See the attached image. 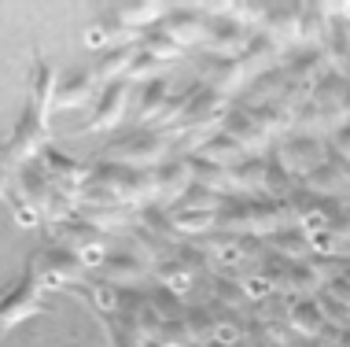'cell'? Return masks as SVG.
Returning <instances> with one entry per match:
<instances>
[{
	"label": "cell",
	"instance_id": "obj_7",
	"mask_svg": "<svg viewBox=\"0 0 350 347\" xmlns=\"http://www.w3.org/2000/svg\"><path fill=\"white\" fill-rule=\"evenodd\" d=\"M37 163H41V170L49 174V181L63 185V189H78V185H85L92 177V166H81L78 159L63 155L59 148H52V144L37 155Z\"/></svg>",
	"mask_w": 350,
	"mask_h": 347
},
{
	"label": "cell",
	"instance_id": "obj_5",
	"mask_svg": "<svg viewBox=\"0 0 350 347\" xmlns=\"http://www.w3.org/2000/svg\"><path fill=\"white\" fill-rule=\"evenodd\" d=\"M277 159H280V166H284L288 174L299 170L302 177H306L314 166H321V163L328 159V144H321L317 137H288V140L280 144V155H277Z\"/></svg>",
	"mask_w": 350,
	"mask_h": 347
},
{
	"label": "cell",
	"instance_id": "obj_25",
	"mask_svg": "<svg viewBox=\"0 0 350 347\" xmlns=\"http://www.w3.org/2000/svg\"><path fill=\"white\" fill-rule=\"evenodd\" d=\"M225 170H229V185H240L243 192L262 185V159H254V155H243L240 163L225 166Z\"/></svg>",
	"mask_w": 350,
	"mask_h": 347
},
{
	"label": "cell",
	"instance_id": "obj_14",
	"mask_svg": "<svg viewBox=\"0 0 350 347\" xmlns=\"http://www.w3.org/2000/svg\"><path fill=\"white\" fill-rule=\"evenodd\" d=\"M203 74H206V81H211V89L214 92H221V97H229V92L236 86H243V78L247 74L240 70V63H236V55L229 60V55H203Z\"/></svg>",
	"mask_w": 350,
	"mask_h": 347
},
{
	"label": "cell",
	"instance_id": "obj_18",
	"mask_svg": "<svg viewBox=\"0 0 350 347\" xmlns=\"http://www.w3.org/2000/svg\"><path fill=\"white\" fill-rule=\"evenodd\" d=\"M288 322H291V329H299L302 336H310V340L325 333V318H321L317 303H314V296H299V299H291V307H288Z\"/></svg>",
	"mask_w": 350,
	"mask_h": 347
},
{
	"label": "cell",
	"instance_id": "obj_26",
	"mask_svg": "<svg viewBox=\"0 0 350 347\" xmlns=\"http://www.w3.org/2000/svg\"><path fill=\"white\" fill-rule=\"evenodd\" d=\"M81 222H89L96 233L100 229H122L129 222V214H126V207H85Z\"/></svg>",
	"mask_w": 350,
	"mask_h": 347
},
{
	"label": "cell",
	"instance_id": "obj_30",
	"mask_svg": "<svg viewBox=\"0 0 350 347\" xmlns=\"http://www.w3.org/2000/svg\"><path fill=\"white\" fill-rule=\"evenodd\" d=\"M328 148H332V155H336V159H343V163L350 166V118H343V122L336 126L332 144H328Z\"/></svg>",
	"mask_w": 350,
	"mask_h": 347
},
{
	"label": "cell",
	"instance_id": "obj_21",
	"mask_svg": "<svg viewBox=\"0 0 350 347\" xmlns=\"http://www.w3.org/2000/svg\"><path fill=\"white\" fill-rule=\"evenodd\" d=\"M166 100H170V81L166 78H155L151 86H144V92H140V122H151L155 126V118L163 115V107H166Z\"/></svg>",
	"mask_w": 350,
	"mask_h": 347
},
{
	"label": "cell",
	"instance_id": "obj_4",
	"mask_svg": "<svg viewBox=\"0 0 350 347\" xmlns=\"http://www.w3.org/2000/svg\"><path fill=\"white\" fill-rule=\"evenodd\" d=\"M148 177H151V203H159V207L177 203L185 196V189L192 185V174H188V159L185 155L155 163V170H148Z\"/></svg>",
	"mask_w": 350,
	"mask_h": 347
},
{
	"label": "cell",
	"instance_id": "obj_32",
	"mask_svg": "<svg viewBox=\"0 0 350 347\" xmlns=\"http://www.w3.org/2000/svg\"><path fill=\"white\" fill-rule=\"evenodd\" d=\"M299 347H325V344H314V340H310V344H299Z\"/></svg>",
	"mask_w": 350,
	"mask_h": 347
},
{
	"label": "cell",
	"instance_id": "obj_28",
	"mask_svg": "<svg viewBox=\"0 0 350 347\" xmlns=\"http://www.w3.org/2000/svg\"><path fill=\"white\" fill-rule=\"evenodd\" d=\"M0 200L8 203V207L15 211V218H18V226H37V214H33V207H26L23 200L12 192V185H8V177L0 174Z\"/></svg>",
	"mask_w": 350,
	"mask_h": 347
},
{
	"label": "cell",
	"instance_id": "obj_29",
	"mask_svg": "<svg viewBox=\"0 0 350 347\" xmlns=\"http://www.w3.org/2000/svg\"><path fill=\"white\" fill-rule=\"evenodd\" d=\"M163 63L155 60V55H148V52H140L137 49V55H133V63H129V70H126V81H137V78H148L151 70H159Z\"/></svg>",
	"mask_w": 350,
	"mask_h": 347
},
{
	"label": "cell",
	"instance_id": "obj_19",
	"mask_svg": "<svg viewBox=\"0 0 350 347\" xmlns=\"http://www.w3.org/2000/svg\"><path fill=\"white\" fill-rule=\"evenodd\" d=\"M185 159H188V174H192L196 185H203V189H211V192L229 189V170H225L221 163L203 159V155H185Z\"/></svg>",
	"mask_w": 350,
	"mask_h": 347
},
{
	"label": "cell",
	"instance_id": "obj_12",
	"mask_svg": "<svg viewBox=\"0 0 350 347\" xmlns=\"http://www.w3.org/2000/svg\"><path fill=\"white\" fill-rule=\"evenodd\" d=\"M103 281H107V285H137V281H144L148 274H151V266L144 262V255H137V251H126V255H107L103 259Z\"/></svg>",
	"mask_w": 350,
	"mask_h": 347
},
{
	"label": "cell",
	"instance_id": "obj_33",
	"mask_svg": "<svg viewBox=\"0 0 350 347\" xmlns=\"http://www.w3.org/2000/svg\"><path fill=\"white\" fill-rule=\"evenodd\" d=\"M347 196H350V192H347Z\"/></svg>",
	"mask_w": 350,
	"mask_h": 347
},
{
	"label": "cell",
	"instance_id": "obj_10",
	"mask_svg": "<svg viewBox=\"0 0 350 347\" xmlns=\"http://www.w3.org/2000/svg\"><path fill=\"white\" fill-rule=\"evenodd\" d=\"M221 126H225L221 133H229L243 152H254V148L269 137L266 129L258 126V118L251 115V107H229V111H225V118H221Z\"/></svg>",
	"mask_w": 350,
	"mask_h": 347
},
{
	"label": "cell",
	"instance_id": "obj_16",
	"mask_svg": "<svg viewBox=\"0 0 350 347\" xmlns=\"http://www.w3.org/2000/svg\"><path fill=\"white\" fill-rule=\"evenodd\" d=\"M262 244H266L269 251H277L280 259H288V262H302V259L314 255V251H310L306 233H302L299 226H284V229H277V233H269Z\"/></svg>",
	"mask_w": 350,
	"mask_h": 347
},
{
	"label": "cell",
	"instance_id": "obj_22",
	"mask_svg": "<svg viewBox=\"0 0 350 347\" xmlns=\"http://www.w3.org/2000/svg\"><path fill=\"white\" fill-rule=\"evenodd\" d=\"M137 49H140V52H148V55H155L159 63H166V60H177V55L185 52L181 44H177L174 37H166L163 30H159V26H151V30H144V37L137 41Z\"/></svg>",
	"mask_w": 350,
	"mask_h": 347
},
{
	"label": "cell",
	"instance_id": "obj_8",
	"mask_svg": "<svg viewBox=\"0 0 350 347\" xmlns=\"http://www.w3.org/2000/svg\"><path fill=\"white\" fill-rule=\"evenodd\" d=\"M306 192L310 196H336V192H350V166L343 159H325L321 166L306 174Z\"/></svg>",
	"mask_w": 350,
	"mask_h": 347
},
{
	"label": "cell",
	"instance_id": "obj_13",
	"mask_svg": "<svg viewBox=\"0 0 350 347\" xmlns=\"http://www.w3.org/2000/svg\"><path fill=\"white\" fill-rule=\"evenodd\" d=\"M203 23L206 18H200V12H192V8H174V12H163V18H159V30H163L166 37H174L177 44H192L203 37Z\"/></svg>",
	"mask_w": 350,
	"mask_h": 347
},
{
	"label": "cell",
	"instance_id": "obj_6",
	"mask_svg": "<svg viewBox=\"0 0 350 347\" xmlns=\"http://www.w3.org/2000/svg\"><path fill=\"white\" fill-rule=\"evenodd\" d=\"M129 86H133V81H126V78L103 86L100 97H96V111H92V118L85 122L78 133H85V129H111V126H118L122 111H126V100H129Z\"/></svg>",
	"mask_w": 350,
	"mask_h": 347
},
{
	"label": "cell",
	"instance_id": "obj_20",
	"mask_svg": "<svg viewBox=\"0 0 350 347\" xmlns=\"http://www.w3.org/2000/svg\"><path fill=\"white\" fill-rule=\"evenodd\" d=\"M196 155H203V159H214V163H221V166H232V163H240L243 155V148L236 144V140L229 137V133H211V140L200 148Z\"/></svg>",
	"mask_w": 350,
	"mask_h": 347
},
{
	"label": "cell",
	"instance_id": "obj_3",
	"mask_svg": "<svg viewBox=\"0 0 350 347\" xmlns=\"http://www.w3.org/2000/svg\"><path fill=\"white\" fill-rule=\"evenodd\" d=\"M111 155H118L126 166H137V170H144L148 163H163L166 152H170V137L163 133V129H151V133H133L126 140H115V144L107 148Z\"/></svg>",
	"mask_w": 350,
	"mask_h": 347
},
{
	"label": "cell",
	"instance_id": "obj_11",
	"mask_svg": "<svg viewBox=\"0 0 350 347\" xmlns=\"http://www.w3.org/2000/svg\"><path fill=\"white\" fill-rule=\"evenodd\" d=\"M92 89H96V81H92V70H70L67 78H55V92H52V107H63V111H74V107H81L85 100L92 97Z\"/></svg>",
	"mask_w": 350,
	"mask_h": 347
},
{
	"label": "cell",
	"instance_id": "obj_2",
	"mask_svg": "<svg viewBox=\"0 0 350 347\" xmlns=\"http://www.w3.org/2000/svg\"><path fill=\"white\" fill-rule=\"evenodd\" d=\"M18 181H23V196L33 203V214L44 211L49 218H70V203L59 200V185L49 181V174L41 170V163L30 159V163L23 166V174H18Z\"/></svg>",
	"mask_w": 350,
	"mask_h": 347
},
{
	"label": "cell",
	"instance_id": "obj_17",
	"mask_svg": "<svg viewBox=\"0 0 350 347\" xmlns=\"http://www.w3.org/2000/svg\"><path fill=\"white\" fill-rule=\"evenodd\" d=\"M151 277H155L159 288H166V292H174V296H181V292L192 288V270H188L177 255L155 262V266H151Z\"/></svg>",
	"mask_w": 350,
	"mask_h": 347
},
{
	"label": "cell",
	"instance_id": "obj_15",
	"mask_svg": "<svg viewBox=\"0 0 350 347\" xmlns=\"http://www.w3.org/2000/svg\"><path fill=\"white\" fill-rule=\"evenodd\" d=\"M52 92H55V70H52V63L37 52L33 70H30V100H26V107L49 115L52 111Z\"/></svg>",
	"mask_w": 350,
	"mask_h": 347
},
{
	"label": "cell",
	"instance_id": "obj_9",
	"mask_svg": "<svg viewBox=\"0 0 350 347\" xmlns=\"http://www.w3.org/2000/svg\"><path fill=\"white\" fill-rule=\"evenodd\" d=\"M133 55H137V41L100 49L96 63H92V81H103V86L122 81V78H126V70H129V63H133Z\"/></svg>",
	"mask_w": 350,
	"mask_h": 347
},
{
	"label": "cell",
	"instance_id": "obj_27",
	"mask_svg": "<svg viewBox=\"0 0 350 347\" xmlns=\"http://www.w3.org/2000/svg\"><path fill=\"white\" fill-rule=\"evenodd\" d=\"M211 292H214V299L221 307H229V311H236V307L243 303V299H247V292H243V285L240 281H232V277H225V274H217L214 281H211Z\"/></svg>",
	"mask_w": 350,
	"mask_h": 347
},
{
	"label": "cell",
	"instance_id": "obj_31",
	"mask_svg": "<svg viewBox=\"0 0 350 347\" xmlns=\"http://www.w3.org/2000/svg\"><path fill=\"white\" fill-rule=\"evenodd\" d=\"M321 288H325L328 296H336L339 303H347V307H350V277H347V274H336V277H328Z\"/></svg>",
	"mask_w": 350,
	"mask_h": 347
},
{
	"label": "cell",
	"instance_id": "obj_1",
	"mask_svg": "<svg viewBox=\"0 0 350 347\" xmlns=\"http://www.w3.org/2000/svg\"><path fill=\"white\" fill-rule=\"evenodd\" d=\"M41 292H44V281H41V270H37V262L30 255V259H26V266H23V277H18L15 285L0 296V336L12 333L18 322H26V318H33V314L44 311Z\"/></svg>",
	"mask_w": 350,
	"mask_h": 347
},
{
	"label": "cell",
	"instance_id": "obj_23",
	"mask_svg": "<svg viewBox=\"0 0 350 347\" xmlns=\"http://www.w3.org/2000/svg\"><path fill=\"white\" fill-rule=\"evenodd\" d=\"M118 18H111L115 26H144V30H151V26H159V15H163V8L159 4H122L115 8Z\"/></svg>",
	"mask_w": 350,
	"mask_h": 347
},
{
	"label": "cell",
	"instance_id": "obj_24",
	"mask_svg": "<svg viewBox=\"0 0 350 347\" xmlns=\"http://www.w3.org/2000/svg\"><path fill=\"white\" fill-rule=\"evenodd\" d=\"M314 303H317L321 318H325V325H336L339 333L350 329V307H347V303H339L336 296L325 292V288H317V292H314Z\"/></svg>",
	"mask_w": 350,
	"mask_h": 347
}]
</instances>
